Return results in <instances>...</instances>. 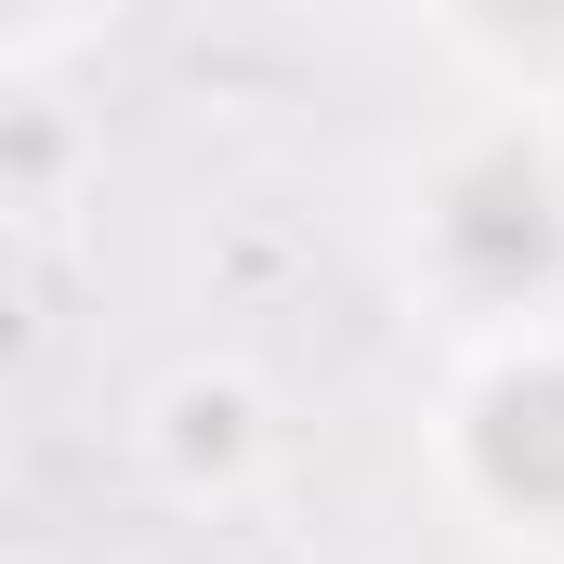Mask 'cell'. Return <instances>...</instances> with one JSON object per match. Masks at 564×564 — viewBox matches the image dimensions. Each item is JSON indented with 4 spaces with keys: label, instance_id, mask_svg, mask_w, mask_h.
Masks as SVG:
<instances>
[{
    "label": "cell",
    "instance_id": "6da1fadb",
    "mask_svg": "<svg viewBox=\"0 0 564 564\" xmlns=\"http://www.w3.org/2000/svg\"><path fill=\"white\" fill-rule=\"evenodd\" d=\"M486 473L512 499H564V381H499L486 394Z\"/></svg>",
    "mask_w": 564,
    "mask_h": 564
},
{
    "label": "cell",
    "instance_id": "3957f363",
    "mask_svg": "<svg viewBox=\"0 0 564 564\" xmlns=\"http://www.w3.org/2000/svg\"><path fill=\"white\" fill-rule=\"evenodd\" d=\"M499 13H564V0H499Z\"/></svg>",
    "mask_w": 564,
    "mask_h": 564
},
{
    "label": "cell",
    "instance_id": "7a4b0ae2",
    "mask_svg": "<svg viewBox=\"0 0 564 564\" xmlns=\"http://www.w3.org/2000/svg\"><path fill=\"white\" fill-rule=\"evenodd\" d=\"M539 250H552V197H539L525 171H473V197H459V263L512 276V263H539Z\"/></svg>",
    "mask_w": 564,
    "mask_h": 564
}]
</instances>
